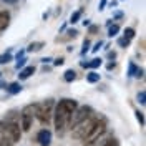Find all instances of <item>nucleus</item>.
I'll use <instances>...</instances> for the list:
<instances>
[{"label": "nucleus", "mask_w": 146, "mask_h": 146, "mask_svg": "<svg viewBox=\"0 0 146 146\" xmlns=\"http://www.w3.org/2000/svg\"><path fill=\"white\" fill-rule=\"evenodd\" d=\"M95 113V110L91 108L90 105H83L73 111V115L70 116V123H68V129H73L78 123H82L83 119H86L88 116H91Z\"/></svg>", "instance_id": "nucleus-6"}, {"label": "nucleus", "mask_w": 146, "mask_h": 146, "mask_svg": "<svg viewBox=\"0 0 146 146\" xmlns=\"http://www.w3.org/2000/svg\"><path fill=\"white\" fill-rule=\"evenodd\" d=\"M35 73V66H32V65H28V66H23L22 70H20V75H18V80H28L32 75Z\"/></svg>", "instance_id": "nucleus-10"}, {"label": "nucleus", "mask_w": 146, "mask_h": 146, "mask_svg": "<svg viewBox=\"0 0 146 146\" xmlns=\"http://www.w3.org/2000/svg\"><path fill=\"white\" fill-rule=\"evenodd\" d=\"M129 43H131V42H128L126 38H123V36H121V38H118V45L121 46V48H126Z\"/></svg>", "instance_id": "nucleus-28"}, {"label": "nucleus", "mask_w": 146, "mask_h": 146, "mask_svg": "<svg viewBox=\"0 0 146 146\" xmlns=\"http://www.w3.org/2000/svg\"><path fill=\"white\" fill-rule=\"evenodd\" d=\"M82 23L85 25V27H90V25H91V20H90V18H86V20H83Z\"/></svg>", "instance_id": "nucleus-35"}, {"label": "nucleus", "mask_w": 146, "mask_h": 146, "mask_svg": "<svg viewBox=\"0 0 146 146\" xmlns=\"http://www.w3.org/2000/svg\"><path fill=\"white\" fill-rule=\"evenodd\" d=\"M103 45H105V43H103V40H100L98 43H95V46L91 48V52H93V53H96V52H100V48H101Z\"/></svg>", "instance_id": "nucleus-29"}, {"label": "nucleus", "mask_w": 146, "mask_h": 146, "mask_svg": "<svg viewBox=\"0 0 146 146\" xmlns=\"http://www.w3.org/2000/svg\"><path fill=\"white\" fill-rule=\"evenodd\" d=\"M135 35H136V30L133 27H126L123 30V38H126L128 42H131V40L135 38Z\"/></svg>", "instance_id": "nucleus-17"}, {"label": "nucleus", "mask_w": 146, "mask_h": 146, "mask_svg": "<svg viewBox=\"0 0 146 146\" xmlns=\"http://www.w3.org/2000/svg\"><path fill=\"white\" fill-rule=\"evenodd\" d=\"M48 62H52V58H50V56H45V58H42V63H48Z\"/></svg>", "instance_id": "nucleus-37"}, {"label": "nucleus", "mask_w": 146, "mask_h": 146, "mask_svg": "<svg viewBox=\"0 0 146 146\" xmlns=\"http://www.w3.org/2000/svg\"><path fill=\"white\" fill-rule=\"evenodd\" d=\"M90 46H91L90 40H88V38H85V40H83V48H82V52H80V53H82V55H86V52L90 50Z\"/></svg>", "instance_id": "nucleus-23"}, {"label": "nucleus", "mask_w": 146, "mask_h": 146, "mask_svg": "<svg viewBox=\"0 0 146 146\" xmlns=\"http://www.w3.org/2000/svg\"><path fill=\"white\" fill-rule=\"evenodd\" d=\"M20 91H22L20 82H13V83H10L9 86H7V93H9V95H18Z\"/></svg>", "instance_id": "nucleus-13"}, {"label": "nucleus", "mask_w": 146, "mask_h": 146, "mask_svg": "<svg viewBox=\"0 0 146 146\" xmlns=\"http://www.w3.org/2000/svg\"><path fill=\"white\" fill-rule=\"evenodd\" d=\"M0 76H2V73H0Z\"/></svg>", "instance_id": "nucleus-43"}, {"label": "nucleus", "mask_w": 146, "mask_h": 146, "mask_svg": "<svg viewBox=\"0 0 146 146\" xmlns=\"http://www.w3.org/2000/svg\"><path fill=\"white\" fill-rule=\"evenodd\" d=\"M53 108H55V100H52V98L42 101V103H35L33 105V116L43 126H48L52 123V118H53Z\"/></svg>", "instance_id": "nucleus-2"}, {"label": "nucleus", "mask_w": 146, "mask_h": 146, "mask_svg": "<svg viewBox=\"0 0 146 146\" xmlns=\"http://www.w3.org/2000/svg\"><path fill=\"white\" fill-rule=\"evenodd\" d=\"M123 15H125V13H123L121 10L115 12V13H113V22H115V20H121V18H123Z\"/></svg>", "instance_id": "nucleus-30"}, {"label": "nucleus", "mask_w": 146, "mask_h": 146, "mask_svg": "<svg viewBox=\"0 0 146 146\" xmlns=\"http://www.w3.org/2000/svg\"><path fill=\"white\" fill-rule=\"evenodd\" d=\"M10 25V12L7 10H0V32L7 30Z\"/></svg>", "instance_id": "nucleus-9"}, {"label": "nucleus", "mask_w": 146, "mask_h": 146, "mask_svg": "<svg viewBox=\"0 0 146 146\" xmlns=\"http://www.w3.org/2000/svg\"><path fill=\"white\" fill-rule=\"evenodd\" d=\"M118 33H119V25L118 23H111V25L108 27V36L113 38V36H116Z\"/></svg>", "instance_id": "nucleus-19"}, {"label": "nucleus", "mask_w": 146, "mask_h": 146, "mask_svg": "<svg viewBox=\"0 0 146 146\" xmlns=\"http://www.w3.org/2000/svg\"><path fill=\"white\" fill-rule=\"evenodd\" d=\"M106 2H108V0H100V5H98V10H105V7H106Z\"/></svg>", "instance_id": "nucleus-32"}, {"label": "nucleus", "mask_w": 146, "mask_h": 146, "mask_svg": "<svg viewBox=\"0 0 146 146\" xmlns=\"http://www.w3.org/2000/svg\"><path fill=\"white\" fill-rule=\"evenodd\" d=\"M101 63H103V60L101 58H93V60H90V62H80V65H82L83 68H90V70H95V68H98V66H101Z\"/></svg>", "instance_id": "nucleus-11"}, {"label": "nucleus", "mask_w": 146, "mask_h": 146, "mask_svg": "<svg viewBox=\"0 0 146 146\" xmlns=\"http://www.w3.org/2000/svg\"><path fill=\"white\" fill-rule=\"evenodd\" d=\"M0 141H2L3 146H15L17 145V143L13 141L12 135L9 133V129H7V126H5V121H3V119L0 121Z\"/></svg>", "instance_id": "nucleus-7"}, {"label": "nucleus", "mask_w": 146, "mask_h": 146, "mask_svg": "<svg viewBox=\"0 0 146 146\" xmlns=\"http://www.w3.org/2000/svg\"><path fill=\"white\" fill-rule=\"evenodd\" d=\"M108 58L111 62H115V58H116V52H108Z\"/></svg>", "instance_id": "nucleus-33"}, {"label": "nucleus", "mask_w": 146, "mask_h": 146, "mask_svg": "<svg viewBox=\"0 0 146 146\" xmlns=\"http://www.w3.org/2000/svg\"><path fill=\"white\" fill-rule=\"evenodd\" d=\"M138 68H139V66H138V65L135 63V62H129V65H128V73H126V75L129 76V78H133V76L136 75Z\"/></svg>", "instance_id": "nucleus-18"}, {"label": "nucleus", "mask_w": 146, "mask_h": 146, "mask_svg": "<svg viewBox=\"0 0 146 146\" xmlns=\"http://www.w3.org/2000/svg\"><path fill=\"white\" fill-rule=\"evenodd\" d=\"M12 62V48H9V52H5L3 55H0V63H9Z\"/></svg>", "instance_id": "nucleus-21"}, {"label": "nucleus", "mask_w": 146, "mask_h": 146, "mask_svg": "<svg viewBox=\"0 0 146 146\" xmlns=\"http://www.w3.org/2000/svg\"><path fill=\"white\" fill-rule=\"evenodd\" d=\"M76 35H78V30H76V28H70V30H66V38H75Z\"/></svg>", "instance_id": "nucleus-27"}, {"label": "nucleus", "mask_w": 146, "mask_h": 146, "mask_svg": "<svg viewBox=\"0 0 146 146\" xmlns=\"http://www.w3.org/2000/svg\"><path fill=\"white\" fill-rule=\"evenodd\" d=\"M135 115H136V119H138V123L141 125V126H145V113L143 111H135Z\"/></svg>", "instance_id": "nucleus-22"}, {"label": "nucleus", "mask_w": 146, "mask_h": 146, "mask_svg": "<svg viewBox=\"0 0 146 146\" xmlns=\"http://www.w3.org/2000/svg\"><path fill=\"white\" fill-rule=\"evenodd\" d=\"M115 66H116V63H115V62H110V63L106 65V68H108V70H113Z\"/></svg>", "instance_id": "nucleus-34"}, {"label": "nucleus", "mask_w": 146, "mask_h": 146, "mask_svg": "<svg viewBox=\"0 0 146 146\" xmlns=\"http://www.w3.org/2000/svg\"><path fill=\"white\" fill-rule=\"evenodd\" d=\"M119 2H123V0H119Z\"/></svg>", "instance_id": "nucleus-42"}, {"label": "nucleus", "mask_w": 146, "mask_h": 146, "mask_svg": "<svg viewBox=\"0 0 146 146\" xmlns=\"http://www.w3.org/2000/svg\"><path fill=\"white\" fill-rule=\"evenodd\" d=\"M83 12H85V10H83V7H82V9H78L76 12H73V13H72V17H70V20H68V23L75 25L76 22H80V18L83 17Z\"/></svg>", "instance_id": "nucleus-14"}, {"label": "nucleus", "mask_w": 146, "mask_h": 146, "mask_svg": "<svg viewBox=\"0 0 146 146\" xmlns=\"http://www.w3.org/2000/svg\"><path fill=\"white\" fill-rule=\"evenodd\" d=\"M36 143L40 146H50L52 145V131L48 128H42L36 133Z\"/></svg>", "instance_id": "nucleus-8"}, {"label": "nucleus", "mask_w": 146, "mask_h": 146, "mask_svg": "<svg viewBox=\"0 0 146 146\" xmlns=\"http://www.w3.org/2000/svg\"><path fill=\"white\" fill-rule=\"evenodd\" d=\"M48 15H50V12H45V13L42 15V18H43V20H46V18H48Z\"/></svg>", "instance_id": "nucleus-39"}, {"label": "nucleus", "mask_w": 146, "mask_h": 146, "mask_svg": "<svg viewBox=\"0 0 146 146\" xmlns=\"http://www.w3.org/2000/svg\"><path fill=\"white\" fill-rule=\"evenodd\" d=\"M100 78H101V76L96 72H90L88 75H86V82H88V83H98V82H100Z\"/></svg>", "instance_id": "nucleus-20"}, {"label": "nucleus", "mask_w": 146, "mask_h": 146, "mask_svg": "<svg viewBox=\"0 0 146 146\" xmlns=\"http://www.w3.org/2000/svg\"><path fill=\"white\" fill-rule=\"evenodd\" d=\"M33 105H27L18 111V125H20V129L22 133H27L32 128V123H33Z\"/></svg>", "instance_id": "nucleus-5"}, {"label": "nucleus", "mask_w": 146, "mask_h": 146, "mask_svg": "<svg viewBox=\"0 0 146 146\" xmlns=\"http://www.w3.org/2000/svg\"><path fill=\"white\" fill-rule=\"evenodd\" d=\"M78 108V103L72 98H62L55 105L53 108V125H55V133L58 136H63L68 129V123H70V116L73 111Z\"/></svg>", "instance_id": "nucleus-1"}, {"label": "nucleus", "mask_w": 146, "mask_h": 146, "mask_svg": "<svg viewBox=\"0 0 146 146\" xmlns=\"http://www.w3.org/2000/svg\"><path fill=\"white\" fill-rule=\"evenodd\" d=\"M63 80L66 83H72V82H75L76 80V72L73 70V68H70V70H66V72L63 73Z\"/></svg>", "instance_id": "nucleus-16"}, {"label": "nucleus", "mask_w": 146, "mask_h": 146, "mask_svg": "<svg viewBox=\"0 0 146 146\" xmlns=\"http://www.w3.org/2000/svg\"><path fill=\"white\" fill-rule=\"evenodd\" d=\"M27 62H28V60L25 58V56H23V58H18V62H17V65H15V68H17V70H22V68L27 65Z\"/></svg>", "instance_id": "nucleus-24"}, {"label": "nucleus", "mask_w": 146, "mask_h": 146, "mask_svg": "<svg viewBox=\"0 0 146 146\" xmlns=\"http://www.w3.org/2000/svg\"><path fill=\"white\" fill-rule=\"evenodd\" d=\"M98 32H100V27H98V25H93V23H91L90 27H88V33H90V35H96Z\"/></svg>", "instance_id": "nucleus-26"}, {"label": "nucleus", "mask_w": 146, "mask_h": 146, "mask_svg": "<svg viewBox=\"0 0 146 146\" xmlns=\"http://www.w3.org/2000/svg\"><path fill=\"white\" fill-rule=\"evenodd\" d=\"M106 129H108V119L105 118V116H100L98 121L95 123V126L91 128V131L86 135V138L83 139L82 146H95L101 138L105 136Z\"/></svg>", "instance_id": "nucleus-3"}, {"label": "nucleus", "mask_w": 146, "mask_h": 146, "mask_svg": "<svg viewBox=\"0 0 146 146\" xmlns=\"http://www.w3.org/2000/svg\"><path fill=\"white\" fill-rule=\"evenodd\" d=\"M0 146H3V145H2V141H0Z\"/></svg>", "instance_id": "nucleus-41"}, {"label": "nucleus", "mask_w": 146, "mask_h": 146, "mask_svg": "<svg viewBox=\"0 0 146 146\" xmlns=\"http://www.w3.org/2000/svg\"><path fill=\"white\" fill-rule=\"evenodd\" d=\"M101 115H96V113H93L91 116H88L86 119H83L82 123H78L76 126L72 129V138H75V139H80V141H83L85 138H86V135L91 131V128L95 126V123L98 121V118H100Z\"/></svg>", "instance_id": "nucleus-4"}, {"label": "nucleus", "mask_w": 146, "mask_h": 146, "mask_svg": "<svg viewBox=\"0 0 146 146\" xmlns=\"http://www.w3.org/2000/svg\"><path fill=\"white\" fill-rule=\"evenodd\" d=\"M2 2H5V3H10V5H13V3H17L18 0H2Z\"/></svg>", "instance_id": "nucleus-36"}, {"label": "nucleus", "mask_w": 146, "mask_h": 146, "mask_svg": "<svg viewBox=\"0 0 146 146\" xmlns=\"http://www.w3.org/2000/svg\"><path fill=\"white\" fill-rule=\"evenodd\" d=\"M138 101H139V105H145L146 103V91L145 90H141L138 93Z\"/></svg>", "instance_id": "nucleus-25"}, {"label": "nucleus", "mask_w": 146, "mask_h": 146, "mask_svg": "<svg viewBox=\"0 0 146 146\" xmlns=\"http://www.w3.org/2000/svg\"><path fill=\"white\" fill-rule=\"evenodd\" d=\"M116 5H118V0H113V2L110 3V7H111V9H113V7H116Z\"/></svg>", "instance_id": "nucleus-38"}, {"label": "nucleus", "mask_w": 146, "mask_h": 146, "mask_svg": "<svg viewBox=\"0 0 146 146\" xmlns=\"http://www.w3.org/2000/svg\"><path fill=\"white\" fill-rule=\"evenodd\" d=\"M63 63H65V58L63 56H58V58H55L53 66H60V65H63Z\"/></svg>", "instance_id": "nucleus-31"}, {"label": "nucleus", "mask_w": 146, "mask_h": 146, "mask_svg": "<svg viewBox=\"0 0 146 146\" xmlns=\"http://www.w3.org/2000/svg\"><path fill=\"white\" fill-rule=\"evenodd\" d=\"M65 30H66V23H63V25L60 27V32H65Z\"/></svg>", "instance_id": "nucleus-40"}, {"label": "nucleus", "mask_w": 146, "mask_h": 146, "mask_svg": "<svg viewBox=\"0 0 146 146\" xmlns=\"http://www.w3.org/2000/svg\"><path fill=\"white\" fill-rule=\"evenodd\" d=\"M43 46H45V42H32V43L27 46L25 52H40Z\"/></svg>", "instance_id": "nucleus-15"}, {"label": "nucleus", "mask_w": 146, "mask_h": 146, "mask_svg": "<svg viewBox=\"0 0 146 146\" xmlns=\"http://www.w3.org/2000/svg\"><path fill=\"white\" fill-rule=\"evenodd\" d=\"M95 146H119V141L116 138H101L100 141L96 143Z\"/></svg>", "instance_id": "nucleus-12"}]
</instances>
